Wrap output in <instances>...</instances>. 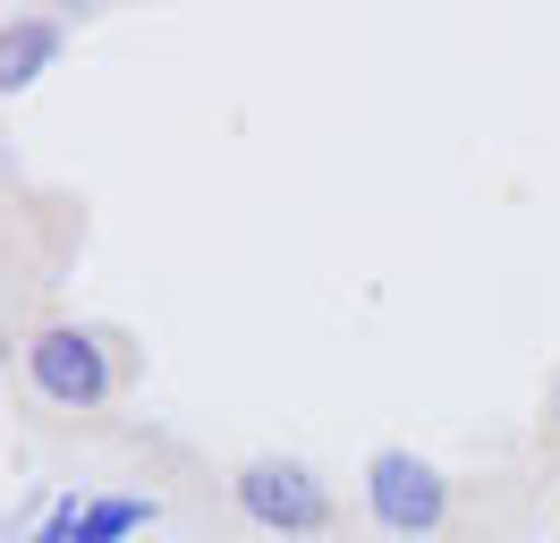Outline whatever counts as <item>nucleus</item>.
Instances as JSON below:
<instances>
[{
    "mask_svg": "<svg viewBox=\"0 0 560 543\" xmlns=\"http://www.w3.org/2000/svg\"><path fill=\"white\" fill-rule=\"evenodd\" d=\"M26 382H35L43 407L85 416V407H103L110 391H119V357H110V339L85 332V323H43V332L26 339Z\"/></svg>",
    "mask_w": 560,
    "mask_h": 543,
    "instance_id": "1",
    "label": "nucleus"
},
{
    "mask_svg": "<svg viewBox=\"0 0 560 543\" xmlns=\"http://www.w3.org/2000/svg\"><path fill=\"white\" fill-rule=\"evenodd\" d=\"M230 493L264 535H323L331 527V484L306 459H246Z\"/></svg>",
    "mask_w": 560,
    "mask_h": 543,
    "instance_id": "2",
    "label": "nucleus"
},
{
    "mask_svg": "<svg viewBox=\"0 0 560 543\" xmlns=\"http://www.w3.org/2000/svg\"><path fill=\"white\" fill-rule=\"evenodd\" d=\"M365 509L383 535H433L451 518V475L417 450H374L365 459Z\"/></svg>",
    "mask_w": 560,
    "mask_h": 543,
    "instance_id": "3",
    "label": "nucleus"
},
{
    "mask_svg": "<svg viewBox=\"0 0 560 543\" xmlns=\"http://www.w3.org/2000/svg\"><path fill=\"white\" fill-rule=\"evenodd\" d=\"M60 51H69V18H9L0 26V94H26Z\"/></svg>",
    "mask_w": 560,
    "mask_h": 543,
    "instance_id": "4",
    "label": "nucleus"
},
{
    "mask_svg": "<svg viewBox=\"0 0 560 543\" xmlns=\"http://www.w3.org/2000/svg\"><path fill=\"white\" fill-rule=\"evenodd\" d=\"M144 518H153V501H144V493H119V501H94L85 509V535L77 543H128L144 527Z\"/></svg>",
    "mask_w": 560,
    "mask_h": 543,
    "instance_id": "5",
    "label": "nucleus"
},
{
    "mask_svg": "<svg viewBox=\"0 0 560 543\" xmlns=\"http://www.w3.org/2000/svg\"><path fill=\"white\" fill-rule=\"evenodd\" d=\"M85 509H94L85 493H60V501H51V518H43L26 543H77V535H85Z\"/></svg>",
    "mask_w": 560,
    "mask_h": 543,
    "instance_id": "6",
    "label": "nucleus"
},
{
    "mask_svg": "<svg viewBox=\"0 0 560 543\" xmlns=\"http://www.w3.org/2000/svg\"><path fill=\"white\" fill-rule=\"evenodd\" d=\"M552 425H560V382H552Z\"/></svg>",
    "mask_w": 560,
    "mask_h": 543,
    "instance_id": "7",
    "label": "nucleus"
}]
</instances>
